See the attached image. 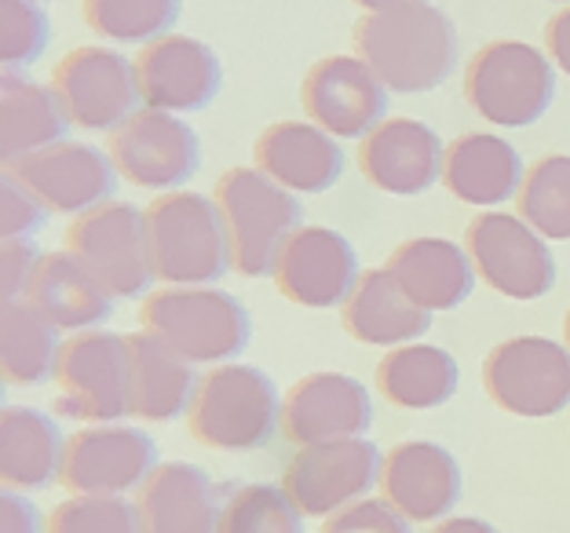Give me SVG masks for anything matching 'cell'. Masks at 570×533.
Returning a JSON list of instances; mask_svg holds the SVG:
<instances>
[{
    "mask_svg": "<svg viewBox=\"0 0 570 533\" xmlns=\"http://www.w3.org/2000/svg\"><path fill=\"white\" fill-rule=\"evenodd\" d=\"M45 201L30 194L11 172H4V187H0V230L4 238H30L45 227Z\"/></svg>",
    "mask_w": 570,
    "mask_h": 533,
    "instance_id": "39",
    "label": "cell"
},
{
    "mask_svg": "<svg viewBox=\"0 0 570 533\" xmlns=\"http://www.w3.org/2000/svg\"><path fill=\"white\" fill-rule=\"evenodd\" d=\"M139 515L147 533H219L224 501L209 472L187 461H168L139 490Z\"/></svg>",
    "mask_w": 570,
    "mask_h": 533,
    "instance_id": "23",
    "label": "cell"
},
{
    "mask_svg": "<svg viewBox=\"0 0 570 533\" xmlns=\"http://www.w3.org/2000/svg\"><path fill=\"white\" fill-rule=\"evenodd\" d=\"M45 256L30 238H4L0 245V289H4V300H22L30 296V285L41 270Z\"/></svg>",
    "mask_w": 570,
    "mask_h": 533,
    "instance_id": "40",
    "label": "cell"
},
{
    "mask_svg": "<svg viewBox=\"0 0 570 533\" xmlns=\"http://www.w3.org/2000/svg\"><path fill=\"white\" fill-rule=\"evenodd\" d=\"M355 4L366 11H384V8H399V4H428V0H355Z\"/></svg>",
    "mask_w": 570,
    "mask_h": 533,
    "instance_id": "44",
    "label": "cell"
},
{
    "mask_svg": "<svg viewBox=\"0 0 570 533\" xmlns=\"http://www.w3.org/2000/svg\"><path fill=\"white\" fill-rule=\"evenodd\" d=\"M56 413L70 421L114 424L132 417V347L128 336L88 329L62 344Z\"/></svg>",
    "mask_w": 570,
    "mask_h": 533,
    "instance_id": "7",
    "label": "cell"
},
{
    "mask_svg": "<svg viewBox=\"0 0 570 533\" xmlns=\"http://www.w3.org/2000/svg\"><path fill=\"white\" fill-rule=\"evenodd\" d=\"M546 48L549 59L556 62V70H563L570 77V8L556 11L546 26Z\"/></svg>",
    "mask_w": 570,
    "mask_h": 533,
    "instance_id": "42",
    "label": "cell"
},
{
    "mask_svg": "<svg viewBox=\"0 0 570 533\" xmlns=\"http://www.w3.org/2000/svg\"><path fill=\"white\" fill-rule=\"evenodd\" d=\"M70 113L62 110L56 92L33 85L30 77L4 73L0 81V154L4 165L37 154L67 139Z\"/></svg>",
    "mask_w": 570,
    "mask_h": 533,
    "instance_id": "30",
    "label": "cell"
},
{
    "mask_svg": "<svg viewBox=\"0 0 570 533\" xmlns=\"http://www.w3.org/2000/svg\"><path fill=\"white\" fill-rule=\"evenodd\" d=\"M282 406L278 384L264 369L227 362L202 376L187 424L202 446L219 453H253L275 438Z\"/></svg>",
    "mask_w": 570,
    "mask_h": 533,
    "instance_id": "2",
    "label": "cell"
},
{
    "mask_svg": "<svg viewBox=\"0 0 570 533\" xmlns=\"http://www.w3.org/2000/svg\"><path fill=\"white\" fill-rule=\"evenodd\" d=\"M523 158L509 139L469 132L446 147L443 184L450 194L475 209H494L523 190Z\"/></svg>",
    "mask_w": 570,
    "mask_h": 533,
    "instance_id": "25",
    "label": "cell"
},
{
    "mask_svg": "<svg viewBox=\"0 0 570 533\" xmlns=\"http://www.w3.org/2000/svg\"><path fill=\"white\" fill-rule=\"evenodd\" d=\"M67 446L70 438H62L59 421H51L45 409L8 406L0 421V478L19 493L62 483Z\"/></svg>",
    "mask_w": 570,
    "mask_h": 533,
    "instance_id": "26",
    "label": "cell"
},
{
    "mask_svg": "<svg viewBox=\"0 0 570 533\" xmlns=\"http://www.w3.org/2000/svg\"><path fill=\"white\" fill-rule=\"evenodd\" d=\"M48 37V11L37 0H0V62H4V73L33 67L45 56Z\"/></svg>",
    "mask_w": 570,
    "mask_h": 533,
    "instance_id": "36",
    "label": "cell"
},
{
    "mask_svg": "<svg viewBox=\"0 0 570 533\" xmlns=\"http://www.w3.org/2000/svg\"><path fill=\"white\" fill-rule=\"evenodd\" d=\"M158 442L128 424L81 427L67 446L62 486L73 497H121L158 472Z\"/></svg>",
    "mask_w": 570,
    "mask_h": 533,
    "instance_id": "14",
    "label": "cell"
},
{
    "mask_svg": "<svg viewBox=\"0 0 570 533\" xmlns=\"http://www.w3.org/2000/svg\"><path fill=\"white\" fill-rule=\"evenodd\" d=\"M67 245L118 300H139L158 278L147 213H139L128 201H107L77 216L67 230Z\"/></svg>",
    "mask_w": 570,
    "mask_h": 533,
    "instance_id": "8",
    "label": "cell"
},
{
    "mask_svg": "<svg viewBox=\"0 0 570 533\" xmlns=\"http://www.w3.org/2000/svg\"><path fill=\"white\" fill-rule=\"evenodd\" d=\"M0 533H48L37 504L19 490H8L0 497Z\"/></svg>",
    "mask_w": 570,
    "mask_h": 533,
    "instance_id": "41",
    "label": "cell"
},
{
    "mask_svg": "<svg viewBox=\"0 0 570 533\" xmlns=\"http://www.w3.org/2000/svg\"><path fill=\"white\" fill-rule=\"evenodd\" d=\"M4 172L16 176L26 190L45 201L48 213L59 216H85L99 209V205L114 201L121 176L110 150L67 139L4 165Z\"/></svg>",
    "mask_w": 570,
    "mask_h": 533,
    "instance_id": "13",
    "label": "cell"
},
{
    "mask_svg": "<svg viewBox=\"0 0 570 533\" xmlns=\"http://www.w3.org/2000/svg\"><path fill=\"white\" fill-rule=\"evenodd\" d=\"M384 497L403 512L410 523H435L458 509L464 493V472L458 457L439 442H399L384 457L381 475Z\"/></svg>",
    "mask_w": 570,
    "mask_h": 533,
    "instance_id": "20",
    "label": "cell"
},
{
    "mask_svg": "<svg viewBox=\"0 0 570 533\" xmlns=\"http://www.w3.org/2000/svg\"><path fill=\"white\" fill-rule=\"evenodd\" d=\"M358 59L381 77L387 92H432L458 70V26L432 4L366 11L355 26Z\"/></svg>",
    "mask_w": 570,
    "mask_h": 533,
    "instance_id": "1",
    "label": "cell"
},
{
    "mask_svg": "<svg viewBox=\"0 0 570 533\" xmlns=\"http://www.w3.org/2000/svg\"><path fill=\"white\" fill-rule=\"evenodd\" d=\"M219 533H304V512L275 483H249L227 493Z\"/></svg>",
    "mask_w": 570,
    "mask_h": 533,
    "instance_id": "35",
    "label": "cell"
},
{
    "mask_svg": "<svg viewBox=\"0 0 570 533\" xmlns=\"http://www.w3.org/2000/svg\"><path fill=\"white\" fill-rule=\"evenodd\" d=\"M139 96L150 110L194 113L205 110L219 96L224 70L216 51L194 37L168 33L139 51L136 59Z\"/></svg>",
    "mask_w": 570,
    "mask_h": 533,
    "instance_id": "19",
    "label": "cell"
},
{
    "mask_svg": "<svg viewBox=\"0 0 570 533\" xmlns=\"http://www.w3.org/2000/svg\"><path fill=\"white\" fill-rule=\"evenodd\" d=\"M275 285L301 307H344L362 278L358 256L341 230L301 227L278 256Z\"/></svg>",
    "mask_w": 570,
    "mask_h": 533,
    "instance_id": "17",
    "label": "cell"
},
{
    "mask_svg": "<svg viewBox=\"0 0 570 533\" xmlns=\"http://www.w3.org/2000/svg\"><path fill=\"white\" fill-rule=\"evenodd\" d=\"M59 325L33 300H4L0 307V369L8 384L37 387L59 373Z\"/></svg>",
    "mask_w": 570,
    "mask_h": 533,
    "instance_id": "31",
    "label": "cell"
},
{
    "mask_svg": "<svg viewBox=\"0 0 570 533\" xmlns=\"http://www.w3.org/2000/svg\"><path fill=\"white\" fill-rule=\"evenodd\" d=\"M139 322L187 362L227 366L253 340L249 307L213 285H168L161 293H150Z\"/></svg>",
    "mask_w": 570,
    "mask_h": 533,
    "instance_id": "3",
    "label": "cell"
},
{
    "mask_svg": "<svg viewBox=\"0 0 570 533\" xmlns=\"http://www.w3.org/2000/svg\"><path fill=\"white\" fill-rule=\"evenodd\" d=\"M563 333H567V347H570V310H567V322H563Z\"/></svg>",
    "mask_w": 570,
    "mask_h": 533,
    "instance_id": "45",
    "label": "cell"
},
{
    "mask_svg": "<svg viewBox=\"0 0 570 533\" xmlns=\"http://www.w3.org/2000/svg\"><path fill=\"white\" fill-rule=\"evenodd\" d=\"M26 300L41 307L62 333H88L99 329L114 315V300L118 296L88 270L81 256L59 249L45 256Z\"/></svg>",
    "mask_w": 570,
    "mask_h": 533,
    "instance_id": "28",
    "label": "cell"
},
{
    "mask_svg": "<svg viewBox=\"0 0 570 533\" xmlns=\"http://www.w3.org/2000/svg\"><path fill=\"white\" fill-rule=\"evenodd\" d=\"M520 216L546 241H570V158H541L523 179Z\"/></svg>",
    "mask_w": 570,
    "mask_h": 533,
    "instance_id": "34",
    "label": "cell"
},
{
    "mask_svg": "<svg viewBox=\"0 0 570 533\" xmlns=\"http://www.w3.org/2000/svg\"><path fill=\"white\" fill-rule=\"evenodd\" d=\"M51 92L85 132H118L142 99L136 62L99 45L73 48L70 56H62L51 73Z\"/></svg>",
    "mask_w": 570,
    "mask_h": 533,
    "instance_id": "11",
    "label": "cell"
},
{
    "mask_svg": "<svg viewBox=\"0 0 570 533\" xmlns=\"http://www.w3.org/2000/svg\"><path fill=\"white\" fill-rule=\"evenodd\" d=\"M475 275L490 289L509 296V300H541L556 285V259L546 238L527 224L523 216L512 213H483L469 224L464 234Z\"/></svg>",
    "mask_w": 570,
    "mask_h": 533,
    "instance_id": "10",
    "label": "cell"
},
{
    "mask_svg": "<svg viewBox=\"0 0 570 533\" xmlns=\"http://www.w3.org/2000/svg\"><path fill=\"white\" fill-rule=\"evenodd\" d=\"M213 198L224 213L238 275H275L282 249L304 227V209L293 198V190L278 187L261 168H230L219 176Z\"/></svg>",
    "mask_w": 570,
    "mask_h": 533,
    "instance_id": "5",
    "label": "cell"
},
{
    "mask_svg": "<svg viewBox=\"0 0 570 533\" xmlns=\"http://www.w3.org/2000/svg\"><path fill=\"white\" fill-rule=\"evenodd\" d=\"M556 62L534 45L490 41L464 67V96L483 121L527 128L541 121L556 96Z\"/></svg>",
    "mask_w": 570,
    "mask_h": 533,
    "instance_id": "6",
    "label": "cell"
},
{
    "mask_svg": "<svg viewBox=\"0 0 570 533\" xmlns=\"http://www.w3.org/2000/svg\"><path fill=\"white\" fill-rule=\"evenodd\" d=\"M560 4H563V0H560Z\"/></svg>",
    "mask_w": 570,
    "mask_h": 533,
    "instance_id": "46",
    "label": "cell"
},
{
    "mask_svg": "<svg viewBox=\"0 0 570 533\" xmlns=\"http://www.w3.org/2000/svg\"><path fill=\"white\" fill-rule=\"evenodd\" d=\"M128 347H132V417L168 424L190 413L202 387L194 362L147 329L128 336Z\"/></svg>",
    "mask_w": 570,
    "mask_h": 533,
    "instance_id": "27",
    "label": "cell"
},
{
    "mask_svg": "<svg viewBox=\"0 0 570 533\" xmlns=\"http://www.w3.org/2000/svg\"><path fill=\"white\" fill-rule=\"evenodd\" d=\"M461 369L450 351L435 344L392 347L377 366V387L403 409H435L458 395Z\"/></svg>",
    "mask_w": 570,
    "mask_h": 533,
    "instance_id": "32",
    "label": "cell"
},
{
    "mask_svg": "<svg viewBox=\"0 0 570 533\" xmlns=\"http://www.w3.org/2000/svg\"><path fill=\"white\" fill-rule=\"evenodd\" d=\"M110 158L125 179L147 190L187 187L202 168L198 132L165 110H136L128 121L110 132Z\"/></svg>",
    "mask_w": 570,
    "mask_h": 533,
    "instance_id": "15",
    "label": "cell"
},
{
    "mask_svg": "<svg viewBox=\"0 0 570 533\" xmlns=\"http://www.w3.org/2000/svg\"><path fill=\"white\" fill-rule=\"evenodd\" d=\"M301 99L311 125L336 139H366L387 113V85L355 56L318 59L304 77Z\"/></svg>",
    "mask_w": 570,
    "mask_h": 533,
    "instance_id": "16",
    "label": "cell"
},
{
    "mask_svg": "<svg viewBox=\"0 0 570 533\" xmlns=\"http://www.w3.org/2000/svg\"><path fill=\"white\" fill-rule=\"evenodd\" d=\"M362 176L384 194L395 198H413L435 187V179L443 176L446 150L424 121L413 117H395L362 139L358 147Z\"/></svg>",
    "mask_w": 570,
    "mask_h": 533,
    "instance_id": "21",
    "label": "cell"
},
{
    "mask_svg": "<svg viewBox=\"0 0 570 533\" xmlns=\"http://www.w3.org/2000/svg\"><path fill=\"white\" fill-rule=\"evenodd\" d=\"M344 329L358 344L403 347L432 329V315L410 300L392 270L381 267L358 278L352 300L344 304Z\"/></svg>",
    "mask_w": 570,
    "mask_h": 533,
    "instance_id": "29",
    "label": "cell"
},
{
    "mask_svg": "<svg viewBox=\"0 0 570 533\" xmlns=\"http://www.w3.org/2000/svg\"><path fill=\"white\" fill-rule=\"evenodd\" d=\"M184 0H85V22L102 41L154 45L173 33Z\"/></svg>",
    "mask_w": 570,
    "mask_h": 533,
    "instance_id": "33",
    "label": "cell"
},
{
    "mask_svg": "<svg viewBox=\"0 0 570 533\" xmlns=\"http://www.w3.org/2000/svg\"><path fill=\"white\" fill-rule=\"evenodd\" d=\"M256 168L293 194H326L344 176V147L311 121H278L253 147Z\"/></svg>",
    "mask_w": 570,
    "mask_h": 533,
    "instance_id": "22",
    "label": "cell"
},
{
    "mask_svg": "<svg viewBox=\"0 0 570 533\" xmlns=\"http://www.w3.org/2000/svg\"><path fill=\"white\" fill-rule=\"evenodd\" d=\"M322 533H413V526L387 497H362L333 512Z\"/></svg>",
    "mask_w": 570,
    "mask_h": 533,
    "instance_id": "38",
    "label": "cell"
},
{
    "mask_svg": "<svg viewBox=\"0 0 570 533\" xmlns=\"http://www.w3.org/2000/svg\"><path fill=\"white\" fill-rule=\"evenodd\" d=\"M432 533H498V526H490L487 519L461 515V519H443Z\"/></svg>",
    "mask_w": 570,
    "mask_h": 533,
    "instance_id": "43",
    "label": "cell"
},
{
    "mask_svg": "<svg viewBox=\"0 0 570 533\" xmlns=\"http://www.w3.org/2000/svg\"><path fill=\"white\" fill-rule=\"evenodd\" d=\"M387 270L403 285V293L428 315L461 307L475 289V264L464 245L450 238H413L403 241L387 259Z\"/></svg>",
    "mask_w": 570,
    "mask_h": 533,
    "instance_id": "24",
    "label": "cell"
},
{
    "mask_svg": "<svg viewBox=\"0 0 570 533\" xmlns=\"http://www.w3.org/2000/svg\"><path fill=\"white\" fill-rule=\"evenodd\" d=\"M483 387L494 406L541 421L570 406V347L549 336H515L483 362Z\"/></svg>",
    "mask_w": 570,
    "mask_h": 533,
    "instance_id": "9",
    "label": "cell"
},
{
    "mask_svg": "<svg viewBox=\"0 0 570 533\" xmlns=\"http://www.w3.org/2000/svg\"><path fill=\"white\" fill-rule=\"evenodd\" d=\"M154 270L168 285H216L235 267V249L216 198L194 190L161 194L147 209Z\"/></svg>",
    "mask_w": 570,
    "mask_h": 533,
    "instance_id": "4",
    "label": "cell"
},
{
    "mask_svg": "<svg viewBox=\"0 0 570 533\" xmlns=\"http://www.w3.org/2000/svg\"><path fill=\"white\" fill-rule=\"evenodd\" d=\"M48 533H147L139 504L125 497H70L48 519Z\"/></svg>",
    "mask_w": 570,
    "mask_h": 533,
    "instance_id": "37",
    "label": "cell"
},
{
    "mask_svg": "<svg viewBox=\"0 0 570 533\" xmlns=\"http://www.w3.org/2000/svg\"><path fill=\"white\" fill-rule=\"evenodd\" d=\"M373 427V398L366 384L344 373H311L296 381L282 406V432L296 446L336 438H366Z\"/></svg>",
    "mask_w": 570,
    "mask_h": 533,
    "instance_id": "18",
    "label": "cell"
},
{
    "mask_svg": "<svg viewBox=\"0 0 570 533\" xmlns=\"http://www.w3.org/2000/svg\"><path fill=\"white\" fill-rule=\"evenodd\" d=\"M384 457L370 438H336L318 446H301L282 475L285 493L304 515H333L362 501L381 483Z\"/></svg>",
    "mask_w": 570,
    "mask_h": 533,
    "instance_id": "12",
    "label": "cell"
}]
</instances>
